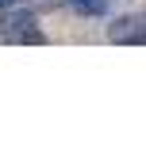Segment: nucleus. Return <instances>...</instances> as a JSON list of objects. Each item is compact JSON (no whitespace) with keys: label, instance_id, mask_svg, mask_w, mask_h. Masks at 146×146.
<instances>
[{"label":"nucleus","instance_id":"obj_4","mask_svg":"<svg viewBox=\"0 0 146 146\" xmlns=\"http://www.w3.org/2000/svg\"><path fill=\"white\" fill-rule=\"evenodd\" d=\"M15 4V0H0V12H4V8H12Z\"/></svg>","mask_w":146,"mask_h":146},{"label":"nucleus","instance_id":"obj_2","mask_svg":"<svg viewBox=\"0 0 146 146\" xmlns=\"http://www.w3.org/2000/svg\"><path fill=\"white\" fill-rule=\"evenodd\" d=\"M108 35L115 38V42H131V46H142V15H119V19L108 27Z\"/></svg>","mask_w":146,"mask_h":146},{"label":"nucleus","instance_id":"obj_3","mask_svg":"<svg viewBox=\"0 0 146 146\" xmlns=\"http://www.w3.org/2000/svg\"><path fill=\"white\" fill-rule=\"evenodd\" d=\"M69 8L81 15V19H100V15H108L111 0H69Z\"/></svg>","mask_w":146,"mask_h":146},{"label":"nucleus","instance_id":"obj_1","mask_svg":"<svg viewBox=\"0 0 146 146\" xmlns=\"http://www.w3.org/2000/svg\"><path fill=\"white\" fill-rule=\"evenodd\" d=\"M35 23H38V15L31 12V8H4V12H0V35L12 38V42H19Z\"/></svg>","mask_w":146,"mask_h":146}]
</instances>
